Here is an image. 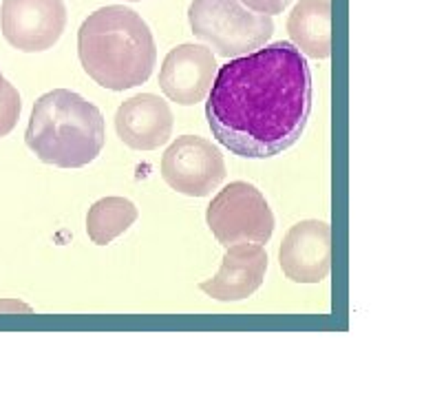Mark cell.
<instances>
[{
    "label": "cell",
    "mask_w": 446,
    "mask_h": 398,
    "mask_svg": "<svg viewBox=\"0 0 446 398\" xmlns=\"http://www.w3.org/2000/svg\"><path fill=\"white\" fill-rule=\"evenodd\" d=\"M221 268L212 279L199 283V290L216 301H241L255 295L268 270V252L261 244L228 246Z\"/></svg>",
    "instance_id": "11"
},
{
    "label": "cell",
    "mask_w": 446,
    "mask_h": 398,
    "mask_svg": "<svg viewBox=\"0 0 446 398\" xmlns=\"http://www.w3.org/2000/svg\"><path fill=\"white\" fill-rule=\"evenodd\" d=\"M78 58L100 87L126 91L151 78L157 47L137 11L108 5L93 11L78 29Z\"/></svg>",
    "instance_id": "2"
},
{
    "label": "cell",
    "mask_w": 446,
    "mask_h": 398,
    "mask_svg": "<svg viewBox=\"0 0 446 398\" xmlns=\"http://www.w3.org/2000/svg\"><path fill=\"white\" fill-rule=\"evenodd\" d=\"M281 268L296 283H320L332 270V228L305 219L289 228L281 244Z\"/></svg>",
    "instance_id": "8"
},
{
    "label": "cell",
    "mask_w": 446,
    "mask_h": 398,
    "mask_svg": "<svg viewBox=\"0 0 446 398\" xmlns=\"http://www.w3.org/2000/svg\"><path fill=\"white\" fill-rule=\"evenodd\" d=\"M190 29L223 58H237L268 44L274 20L248 9L241 0H192L188 9Z\"/></svg>",
    "instance_id": "4"
},
{
    "label": "cell",
    "mask_w": 446,
    "mask_h": 398,
    "mask_svg": "<svg viewBox=\"0 0 446 398\" xmlns=\"http://www.w3.org/2000/svg\"><path fill=\"white\" fill-rule=\"evenodd\" d=\"M3 312H18V315H31V308L20 304V301H0V315Z\"/></svg>",
    "instance_id": "16"
},
{
    "label": "cell",
    "mask_w": 446,
    "mask_h": 398,
    "mask_svg": "<svg viewBox=\"0 0 446 398\" xmlns=\"http://www.w3.org/2000/svg\"><path fill=\"white\" fill-rule=\"evenodd\" d=\"M311 71L292 42L259 47L216 69L206 117L212 135L246 160H268L303 135L311 113Z\"/></svg>",
    "instance_id": "1"
},
{
    "label": "cell",
    "mask_w": 446,
    "mask_h": 398,
    "mask_svg": "<svg viewBox=\"0 0 446 398\" xmlns=\"http://www.w3.org/2000/svg\"><path fill=\"white\" fill-rule=\"evenodd\" d=\"M100 108L69 89H53L33 104L25 142L44 164L80 168L91 164L104 147Z\"/></svg>",
    "instance_id": "3"
},
{
    "label": "cell",
    "mask_w": 446,
    "mask_h": 398,
    "mask_svg": "<svg viewBox=\"0 0 446 398\" xmlns=\"http://www.w3.org/2000/svg\"><path fill=\"white\" fill-rule=\"evenodd\" d=\"M241 3H243L252 11H261V14L274 16V14H281V11H285L292 0H241Z\"/></svg>",
    "instance_id": "15"
},
{
    "label": "cell",
    "mask_w": 446,
    "mask_h": 398,
    "mask_svg": "<svg viewBox=\"0 0 446 398\" xmlns=\"http://www.w3.org/2000/svg\"><path fill=\"white\" fill-rule=\"evenodd\" d=\"M20 111H22V100L18 89L0 74V138L9 135V133L16 128Z\"/></svg>",
    "instance_id": "14"
},
{
    "label": "cell",
    "mask_w": 446,
    "mask_h": 398,
    "mask_svg": "<svg viewBox=\"0 0 446 398\" xmlns=\"http://www.w3.org/2000/svg\"><path fill=\"white\" fill-rule=\"evenodd\" d=\"M164 182L188 197H206L221 186L225 162L212 142L199 135L177 138L162 158Z\"/></svg>",
    "instance_id": "6"
},
{
    "label": "cell",
    "mask_w": 446,
    "mask_h": 398,
    "mask_svg": "<svg viewBox=\"0 0 446 398\" xmlns=\"http://www.w3.org/2000/svg\"><path fill=\"white\" fill-rule=\"evenodd\" d=\"M128 3H139V0H128Z\"/></svg>",
    "instance_id": "17"
},
{
    "label": "cell",
    "mask_w": 446,
    "mask_h": 398,
    "mask_svg": "<svg viewBox=\"0 0 446 398\" xmlns=\"http://www.w3.org/2000/svg\"><path fill=\"white\" fill-rule=\"evenodd\" d=\"M67 27L62 0H3L0 29L18 51L40 53L51 49Z\"/></svg>",
    "instance_id": "7"
},
{
    "label": "cell",
    "mask_w": 446,
    "mask_h": 398,
    "mask_svg": "<svg viewBox=\"0 0 446 398\" xmlns=\"http://www.w3.org/2000/svg\"><path fill=\"white\" fill-rule=\"evenodd\" d=\"M216 69V58L206 44H179L164 58L160 87L173 102L192 106L206 98Z\"/></svg>",
    "instance_id": "9"
},
{
    "label": "cell",
    "mask_w": 446,
    "mask_h": 398,
    "mask_svg": "<svg viewBox=\"0 0 446 398\" xmlns=\"http://www.w3.org/2000/svg\"><path fill=\"white\" fill-rule=\"evenodd\" d=\"M175 119L164 98L153 93H139L117 108L115 131L126 147L135 151H153L171 140Z\"/></svg>",
    "instance_id": "10"
},
{
    "label": "cell",
    "mask_w": 446,
    "mask_h": 398,
    "mask_svg": "<svg viewBox=\"0 0 446 398\" xmlns=\"http://www.w3.org/2000/svg\"><path fill=\"white\" fill-rule=\"evenodd\" d=\"M292 44L309 58L332 56V3L329 0H298L287 18Z\"/></svg>",
    "instance_id": "12"
},
{
    "label": "cell",
    "mask_w": 446,
    "mask_h": 398,
    "mask_svg": "<svg viewBox=\"0 0 446 398\" xmlns=\"http://www.w3.org/2000/svg\"><path fill=\"white\" fill-rule=\"evenodd\" d=\"M137 219L135 204L126 197H104L95 201L87 215V233L93 244L106 246L126 233Z\"/></svg>",
    "instance_id": "13"
},
{
    "label": "cell",
    "mask_w": 446,
    "mask_h": 398,
    "mask_svg": "<svg viewBox=\"0 0 446 398\" xmlns=\"http://www.w3.org/2000/svg\"><path fill=\"white\" fill-rule=\"evenodd\" d=\"M212 235L223 246L268 244L274 215L263 192L248 182H232L216 195L206 213Z\"/></svg>",
    "instance_id": "5"
}]
</instances>
